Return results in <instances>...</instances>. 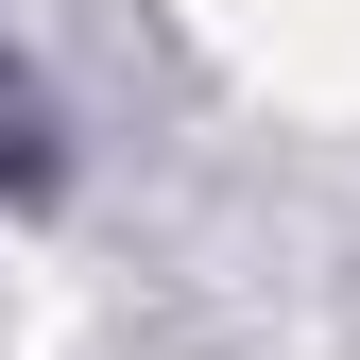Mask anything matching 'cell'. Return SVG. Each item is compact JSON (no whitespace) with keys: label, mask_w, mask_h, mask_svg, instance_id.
I'll return each mask as SVG.
<instances>
[{"label":"cell","mask_w":360,"mask_h":360,"mask_svg":"<svg viewBox=\"0 0 360 360\" xmlns=\"http://www.w3.org/2000/svg\"><path fill=\"white\" fill-rule=\"evenodd\" d=\"M52 189V103H34V69L0 52V206H34Z\"/></svg>","instance_id":"6da1fadb"}]
</instances>
